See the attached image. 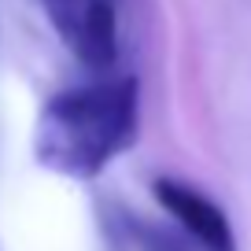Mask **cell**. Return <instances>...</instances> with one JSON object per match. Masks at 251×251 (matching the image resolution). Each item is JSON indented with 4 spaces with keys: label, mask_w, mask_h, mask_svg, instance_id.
I'll return each instance as SVG.
<instances>
[{
    "label": "cell",
    "mask_w": 251,
    "mask_h": 251,
    "mask_svg": "<svg viewBox=\"0 0 251 251\" xmlns=\"http://www.w3.org/2000/svg\"><path fill=\"white\" fill-rule=\"evenodd\" d=\"M137 81L107 78L45 100L33 133V155L45 170L93 181L118 159L137 133Z\"/></svg>",
    "instance_id": "6da1fadb"
},
{
    "label": "cell",
    "mask_w": 251,
    "mask_h": 251,
    "mask_svg": "<svg viewBox=\"0 0 251 251\" xmlns=\"http://www.w3.org/2000/svg\"><path fill=\"white\" fill-rule=\"evenodd\" d=\"M45 8L81 67L103 74L118 63V23L111 0H45Z\"/></svg>",
    "instance_id": "7a4b0ae2"
},
{
    "label": "cell",
    "mask_w": 251,
    "mask_h": 251,
    "mask_svg": "<svg viewBox=\"0 0 251 251\" xmlns=\"http://www.w3.org/2000/svg\"><path fill=\"white\" fill-rule=\"evenodd\" d=\"M151 196L203 251H236V233L229 226L226 211L211 196H203L200 188L185 185L177 177H155Z\"/></svg>",
    "instance_id": "3957f363"
},
{
    "label": "cell",
    "mask_w": 251,
    "mask_h": 251,
    "mask_svg": "<svg viewBox=\"0 0 251 251\" xmlns=\"http://www.w3.org/2000/svg\"><path fill=\"white\" fill-rule=\"evenodd\" d=\"M137 236H141V251H177V244L163 240V236H155V233H144V229H137Z\"/></svg>",
    "instance_id": "277c9868"
}]
</instances>
